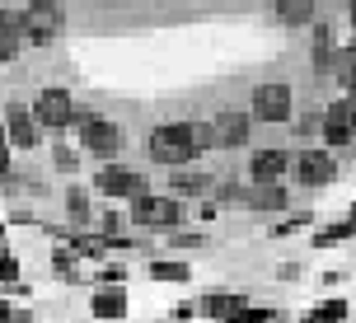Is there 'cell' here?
<instances>
[{
	"mask_svg": "<svg viewBox=\"0 0 356 323\" xmlns=\"http://www.w3.org/2000/svg\"><path fill=\"white\" fill-rule=\"evenodd\" d=\"M145 155H150V164H164V169H183V164H193L197 160V145H193L188 122L150 126V136H145Z\"/></svg>",
	"mask_w": 356,
	"mask_h": 323,
	"instance_id": "1",
	"label": "cell"
},
{
	"mask_svg": "<svg viewBox=\"0 0 356 323\" xmlns=\"http://www.w3.org/2000/svg\"><path fill=\"white\" fill-rule=\"evenodd\" d=\"M127 220L145 234H174L183 225V201L174 192H145V197L131 201V215Z\"/></svg>",
	"mask_w": 356,
	"mask_h": 323,
	"instance_id": "2",
	"label": "cell"
},
{
	"mask_svg": "<svg viewBox=\"0 0 356 323\" xmlns=\"http://www.w3.org/2000/svg\"><path fill=\"white\" fill-rule=\"evenodd\" d=\"M75 126H80V150H89V160L113 164L122 155V126L108 122V117H94L89 108L75 113Z\"/></svg>",
	"mask_w": 356,
	"mask_h": 323,
	"instance_id": "3",
	"label": "cell"
},
{
	"mask_svg": "<svg viewBox=\"0 0 356 323\" xmlns=\"http://www.w3.org/2000/svg\"><path fill=\"white\" fill-rule=\"evenodd\" d=\"M24 38H29V47H52L61 28H66V10H61V0H29L24 10Z\"/></svg>",
	"mask_w": 356,
	"mask_h": 323,
	"instance_id": "4",
	"label": "cell"
},
{
	"mask_svg": "<svg viewBox=\"0 0 356 323\" xmlns=\"http://www.w3.org/2000/svg\"><path fill=\"white\" fill-rule=\"evenodd\" d=\"M94 188H99V197L108 201H136L150 192V183H145V174H136V169H127V164H104L99 174H94Z\"/></svg>",
	"mask_w": 356,
	"mask_h": 323,
	"instance_id": "5",
	"label": "cell"
},
{
	"mask_svg": "<svg viewBox=\"0 0 356 323\" xmlns=\"http://www.w3.org/2000/svg\"><path fill=\"white\" fill-rule=\"evenodd\" d=\"M249 113L253 122H291V113H296V90L291 85H282V80H267V85H258L249 99Z\"/></svg>",
	"mask_w": 356,
	"mask_h": 323,
	"instance_id": "6",
	"label": "cell"
},
{
	"mask_svg": "<svg viewBox=\"0 0 356 323\" xmlns=\"http://www.w3.org/2000/svg\"><path fill=\"white\" fill-rule=\"evenodd\" d=\"M33 113L38 122H42V131H61V126H75V99L66 90H56V85H47V90H38L33 99Z\"/></svg>",
	"mask_w": 356,
	"mask_h": 323,
	"instance_id": "7",
	"label": "cell"
},
{
	"mask_svg": "<svg viewBox=\"0 0 356 323\" xmlns=\"http://www.w3.org/2000/svg\"><path fill=\"white\" fill-rule=\"evenodd\" d=\"M0 122H5V131H10V145H15V150H33V145L42 141V122H38L33 103H19V99H10Z\"/></svg>",
	"mask_w": 356,
	"mask_h": 323,
	"instance_id": "8",
	"label": "cell"
},
{
	"mask_svg": "<svg viewBox=\"0 0 356 323\" xmlns=\"http://www.w3.org/2000/svg\"><path fill=\"white\" fill-rule=\"evenodd\" d=\"M291 169H296V183L309 188V192H314V188H328V183L338 179V160H333V150H300Z\"/></svg>",
	"mask_w": 356,
	"mask_h": 323,
	"instance_id": "9",
	"label": "cell"
},
{
	"mask_svg": "<svg viewBox=\"0 0 356 323\" xmlns=\"http://www.w3.org/2000/svg\"><path fill=\"white\" fill-rule=\"evenodd\" d=\"M249 136H253V113L249 108H220V113H216V141L225 145V150L249 145Z\"/></svg>",
	"mask_w": 356,
	"mask_h": 323,
	"instance_id": "10",
	"label": "cell"
},
{
	"mask_svg": "<svg viewBox=\"0 0 356 323\" xmlns=\"http://www.w3.org/2000/svg\"><path fill=\"white\" fill-rule=\"evenodd\" d=\"M169 192H174L178 201H202L216 192V179L207 174V169H193V164H183V169H169Z\"/></svg>",
	"mask_w": 356,
	"mask_h": 323,
	"instance_id": "11",
	"label": "cell"
},
{
	"mask_svg": "<svg viewBox=\"0 0 356 323\" xmlns=\"http://www.w3.org/2000/svg\"><path fill=\"white\" fill-rule=\"evenodd\" d=\"M127 309H131V300H127V286H94L89 290V319H127Z\"/></svg>",
	"mask_w": 356,
	"mask_h": 323,
	"instance_id": "12",
	"label": "cell"
},
{
	"mask_svg": "<svg viewBox=\"0 0 356 323\" xmlns=\"http://www.w3.org/2000/svg\"><path fill=\"white\" fill-rule=\"evenodd\" d=\"M291 164H296V160H291L286 150H277V145H272V150H253V160H249V179H253V183H282Z\"/></svg>",
	"mask_w": 356,
	"mask_h": 323,
	"instance_id": "13",
	"label": "cell"
},
{
	"mask_svg": "<svg viewBox=\"0 0 356 323\" xmlns=\"http://www.w3.org/2000/svg\"><path fill=\"white\" fill-rule=\"evenodd\" d=\"M24 47H29V38H24V15L0 10V66L19 61V52H24Z\"/></svg>",
	"mask_w": 356,
	"mask_h": 323,
	"instance_id": "14",
	"label": "cell"
},
{
	"mask_svg": "<svg viewBox=\"0 0 356 323\" xmlns=\"http://www.w3.org/2000/svg\"><path fill=\"white\" fill-rule=\"evenodd\" d=\"M291 192L282 183H249V211H286Z\"/></svg>",
	"mask_w": 356,
	"mask_h": 323,
	"instance_id": "15",
	"label": "cell"
},
{
	"mask_svg": "<svg viewBox=\"0 0 356 323\" xmlns=\"http://www.w3.org/2000/svg\"><path fill=\"white\" fill-rule=\"evenodd\" d=\"M239 309H244V295H230V290H211V295L197 300V314H202V319H216V323L239 314Z\"/></svg>",
	"mask_w": 356,
	"mask_h": 323,
	"instance_id": "16",
	"label": "cell"
},
{
	"mask_svg": "<svg viewBox=\"0 0 356 323\" xmlns=\"http://www.w3.org/2000/svg\"><path fill=\"white\" fill-rule=\"evenodd\" d=\"M314 10H319V0H272V15L282 19L286 28H305V24H314Z\"/></svg>",
	"mask_w": 356,
	"mask_h": 323,
	"instance_id": "17",
	"label": "cell"
},
{
	"mask_svg": "<svg viewBox=\"0 0 356 323\" xmlns=\"http://www.w3.org/2000/svg\"><path fill=\"white\" fill-rule=\"evenodd\" d=\"M347 239H356V206H352V215H342V220H333L328 230L314 234V249H338V244H347Z\"/></svg>",
	"mask_w": 356,
	"mask_h": 323,
	"instance_id": "18",
	"label": "cell"
},
{
	"mask_svg": "<svg viewBox=\"0 0 356 323\" xmlns=\"http://www.w3.org/2000/svg\"><path fill=\"white\" fill-rule=\"evenodd\" d=\"M333 28L328 24H314V47H309V61H314V71H333Z\"/></svg>",
	"mask_w": 356,
	"mask_h": 323,
	"instance_id": "19",
	"label": "cell"
},
{
	"mask_svg": "<svg viewBox=\"0 0 356 323\" xmlns=\"http://www.w3.org/2000/svg\"><path fill=\"white\" fill-rule=\"evenodd\" d=\"M145 276H150V281H178V286H183V281H193V267L178 263V258H155V263L145 267Z\"/></svg>",
	"mask_w": 356,
	"mask_h": 323,
	"instance_id": "20",
	"label": "cell"
},
{
	"mask_svg": "<svg viewBox=\"0 0 356 323\" xmlns=\"http://www.w3.org/2000/svg\"><path fill=\"white\" fill-rule=\"evenodd\" d=\"M319 136H323V145H328V150H347V145H356V126L338 122V117H323Z\"/></svg>",
	"mask_w": 356,
	"mask_h": 323,
	"instance_id": "21",
	"label": "cell"
},
{
	"mask_svg": "<svg viewBox=\"0 0 356 323\" xmlns=\"http://www.w3.org/2000/svg\"><path fill=\"white\" fill-rule=\"evenodd\" d=\"M333 80L342 85V94H356V47H342L333 56Z\"/></svg>",
	"mask_w": 356,
	"mask_h": 323,
	"instance_id": "22",
	"label": "cell"
},
{
	"mask_svg": "<svg viewBox=\"0 0 356 323\" xmlns=\"http://www.w3.org/2000/svg\"><path fill=\"white\" fill-rule=\"evenodd\" d=\"M75 263H85V258H80V253H75L71 244L52 253V272L61 276V281H80V267H75Z\"/></svg>",
	"mask_w": 356,
	"mask_h": 323,
	"instance_id": "23",
	"label": "cell"
},
{
	"mask_svg": "<svg viewBox=\"0 0 356 323\" xmlns=\"http://www.w3.org/2000/svg\"><path fill=\"white\" fill-rule=\"evenodd\" d=\"M66 211H71L75 230H89V220H94V211H89V197H85V188H71V192H66Z\"/></svg>",
	"mask_w": 356,
	"mask_h": 323,
	"instance_id": "24",
	"label": "cell"
},
{
	"mask_svg": "<svg viewBox=\"0 0 356 323\" xmlns=\"http://www.w3.org/2000/svg\"><path fill=\"white\" fill-rule=\"evenodd\" d=\"M342 319H347V300H323V305H314L300 323H342Z\"/></svg>",
	"mask_w": 356,
	"mask_h": 323,
	"instance_id": "25",
	"label": "cell"
},
{
	"mask_svg": "<svg viewBox=\"0 0 356 323\" xmlns=\"http://www.w3.org/2000/svg\"><path fill=\"white\" fill-rule=\"evenodd\" d=\"M0 183L10 188L15 183V145H10V131H5V122H0ZM15 192V188H10Z\"/></svg>",
	"mask_w": 356,
	"mask_h": 323,
	"instance_id": "26",
	"label": "cell"
},
{
	"mask_svg": "<svg viewBox=\"0 0 356 323\" xmlns=\"http://www.w3.org/2000/svg\"><path fill=\"white\" fill-rule=\"evenodd\" d=\"M323 117H338V122L356 126V94H342L338 103H328V108H323Z\"/></svg>",
	"mask_w": 356,
	"mask_h": 323,
	"instance_id": "27",
	"label": "cell"
},
{
	"mask_svg": "<svg viewBox=\"0 0 356 323\" xmlns=\"http://www.w3.org/2000/svg\"><path fill=\"white\" fill-rule=\"evenodd\" d=\"M188 131H193V145H197V155L202 150H216V122H188Z\"/></svg>",
	"mask_w": 356,
	"mask_h": 323,
	"instance_id": "28",
	"label": "cell"
},
{
	"mask_svg": "<svg viewBox=\"0 0 356 323\" xmlns=\"http://www.w3.org/2000/svg\"><path fill=\"white\" fill-rule=\"evenodd\" d=\"M19 281V258L10 253V244L0 239V286H15Z\"/></svg>",
	"mask_w": 356,
	"mask_h": 323,
	"instance_id": "29",
	"label": "cell"
},
{
	"mask_svg": "<svg viewBox=\"0 0 356 323\" xmlns=\"http://www.w3.org/2000/svg\"><path fill=\"white\" fill-rule=\"evenodd\" d=\"M52 164L61 174H75V169H80V150H75V145H52Z\"/></svg>",
	"mask_w": 356,
	"mask_h": 323,
	"instance_id": "30",
	"label": "cell"
},
{
	"mask_svg": "<svg viewBox=\"0 0 356 323\" xmlns=\"http://www.w3.org/2000/svg\"><path fill=\"white\" fill-rule=\"evenodd\" d=\"M164 239H169V244H174V249H207V234H193V230H174V234H164Z\"/></svg>",
	"mask_w": 356,
	"mask_h": 323,
	"instance_id": "31",
	"label": "cell"
},
{
	"mask_svg": "<svg viewBox=\"0 0 356 323\" xmlns=\"http://www.w3.org/2000/svg\"><path fill=\"white\" fill-rule=\"evenodd\" d=\"M94 281H99V286H127V267L122 263H108V267H99Z\"/></svg>",
	"mask_w": 356,
	"mask_h": 323,
	"instance_id": "32",
	"label": "cell"
},
{
	"mask_svg": "<svg viewBox=\"0 0 356 323\" xmlns=\"http://www.w3.org/2000/svg\"><path fill=\"white\" fill-rule=\"evenodd\" d=\"M94 230L104 234V239H113V234H122V215H118V211H104V215H99V225H94Z\"/></svg>",
	"mask_w": 356,
	"mask_h": 323,
	"instance_id": "33",
	"label": "cell"
},
{
	"mask_svg": "<svg viewBox=\"0 0 356 323\" xmlns=\"http://www.w3.org/2000/svg\"><path fill=\"white\" fill-rule=\"evenodd\" d=\"M300 225H309V215H291V220H282V225H272V239H286V234H296Z\"/></svg>",
	"mask_w": 356,
	"mask_h": 323,
	"instance_id": "34",
	"label": "cell"
},
{
	"mask_svg": "<svg viewBox=\"0 0 356 323\" xmlns=\"http://www.w3.org/2000/svg\"><path fill=\"white\" fill-rule=\"evenodd\" d=\"M296 126H300V136H309V131H319V126H323V108H314V113H309V117H300Z\"/></svg>",
	"mask_w": 356,
	"mask_h": 323,
	"instance_id": "35",
	"label": "cell"
},
{
	"mask_svg": "<svg viewBox=\"0 0 356 323\" xmlns=\"http://www.w3.org/2000/svg\"><path fill=\"white\" fill-rule=\"evenodd\" d=\"M0 323H29V314H19L10 300H0Z\"/></svg>",
	"mask_w": 356,
	"mask_h": 323,
	"instance_id": "36",
	"label": "cell"
},
{
	"mask_svg": "<svg viewBox=\"0 0 356 323\" xmlns=\"http://www.w3.org/2000/svg\"><path fill=\"white\" fill-rule=\"evenodd\" d=\"M347 19H352V28H356V0H347Z\"/></svg>",
	"mask_w": 356,
	"mask_h": 323,
	"instance_id": "37",
	"label": "cell"
},
{
	"mask_svg": "<svg viewBox=\"0 0 356 323\" xmlns=\"http://www.w3.org/2000/svg\"><path fill=\"white\" fill-rule=\"evenodd\" d=\"M220 323H244V319H239V314H230V319H220Z\"/></svg>",
	"mask_w": 356,
	"mask_h": 323,
	"instance_id": "38",
	"label": "cell"
}]
</instances>
